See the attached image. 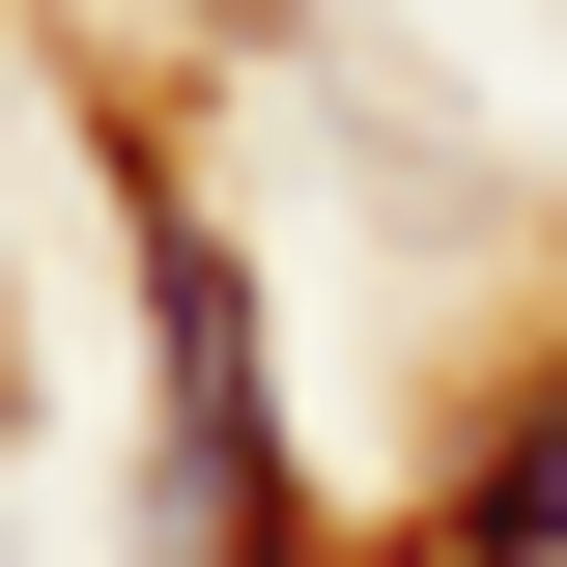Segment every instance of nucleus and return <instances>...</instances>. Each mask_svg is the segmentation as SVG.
<instances>
[{"mask_svg":"<svg viewBox=\"0 0 567 567\" xmlns=\"http://www.w3.org/2000/svg\"><path fill=\"white\" fill-rule=\"evenodd\" d=\"M142 341H171V483H199V539L256 567V284H227V227H142Z\"/></svg>","mask_w":567,"mask_h":567,"instance_id":"nucleus-1","label":"nucleus"},{"mask_svg":"<svg viewBox=\"0 0 567 567\" xmlns=\"http://www.w3.org/2000/svg\"><path fill=\"white\" fill-rule=\"evenodd\" d=\"M425 539H454V567H567V369L454 454V511H425Z\"/></svg>","mask_w":567,"mask_h":567,"instance_id":"nucleus-2","label":"nucleus"}]
</instances>
